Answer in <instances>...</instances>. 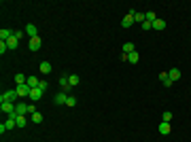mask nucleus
I'll return each instance as SVG.
<instances>
[{"label": "nucleus", "mask_w": 191, "mask_h": 142, "mask_svg": "<svg viewBox=\"0 0 191 142\" xmlns=\"http://www.w3.org/2000/svg\"><path fill=\"white\" fill-rule=\"evenodd\" d=\"M15 91H17V95L23 100V98H30V91H32V87H30L28 83H23V85H17V87H15Z\"/></svg>", "instance_id": "f257e3e1"}, {"label": "nucleus", "mask_w": 191, "mask_h": 142, "mask_svg": "<svg viewBox=\"0 0 191 142\" xmlns=\"http://www.w3.org/2000/svg\"><path fill=\"white\" fill-rule=\"evenodd\" d=\"M15 112H17V117H23V115H30V104H23V102H19V104L15 106Z\"/></svg>", "instance_id": "f03ea898"}, {"label": "nucleus", "mask_w": 191, "mask_h": 142, "mask_svg": "<svg viewBox=\"0 0 191 142\" xmlns=\"http://www.w3.org/2000/svg\"><path fill=\"white\" fill-rule=\"evenodd\" d=\"M17 98H19V95H17V91L13 89V91H4V94L0 95V102H13V104H15Z\"/></svg>", "instance_id": "7ed1b4c3"}, {"label": "nucleus", "mask_w": 191, "mask_h": 142, "mask_svg": "<svg viewBox=\"0 0 191 142\" xmlns=\"http://www.w3.org/2000/svg\"><path fill=\"white\" fill-rule=\"evenodd\" d=\"M15 106H17V104H13V102H2V112H6L9 117L15 115Z\"/></svg>", "instance_id": "20e7f679"}, {"label": "nucleus", "mask_w": 191, "mask_h": 142, "mask_svg": "<svg viewBox=\"0 0 191 142\" xmlns=\"http://www.w3.org/2000/svg\"><path fill=\"white\" fill-rule=\"evenodd\" d=\"M41 98H43V89H41V87H34V89L30 91V100H32V102H38Z\"/></svg>", "instance_id": "39448f33"}, {"label": "nucleus", "mask_w": 191, "mask_h": 142, "mask_svg": "<svg viewBox=\"0 0 191 142\" xmlns=\"http://www.w3.org/2000/svg\"><path fill=\"white\" fill-rule=\"evenodd\" d=\"M59 87H62V91H66V94L72 89V87H70V83H68V74H64V76L59 79Z\"/></svg>", "instance_id": "423d86ee"}, {"label": "nucleus", "mask_w": 191, "mask_h": 142, "mask_svg": "<svg viewBox=\"0 0 191 142\" xmlns=\"http://www.w3.org/2000/svg\"><path fill=\"white\" fill-rule=\"evenodd\" d=\"M23 32H26V34H28L30 38H36V36H38V34H36V26H34V23H28Z\"/></svg>", "instance_id": "0eeeda50"}, {"label": "nucleus", "mask_w": 191, "mask_h": 142, "mask_svg": "<svg viewBox=\"0 0 191 142\" xmlns=\"http://www.w3.org/2000/svg\"><path fill=\"white\" fill-rule=\"evenodd\" d=\"M41 45H43V41H41L38 36H36V38H30V51H38Z\"/></svg>", "instance_id": "6e6552de"}, {"label": "nucleus", "mask_w": 191, "mask_h": 142, "mask_svg": "<svg viewBox=\"0 0 191 142\" xmlns=\"http://www.w3.org/2000/svg\"><path fill=\"white\" fill-rule=\"evenodd\" d=\"M168 76H170V81L174 83V81H178V79H181V70H178V68H172V70L168 72Z\"/></svg>", "instance_id": "1a4fd4ad"}, {"label": "nucleus", "mask_w": 191, "mask_h": 142, "mask_svg": "<svg viewBox=\"0 0 191 142\" xmlns=\"http://www.w3.org/2000/svg\"><path fill=\"white\" fill-rule=\"evenodd\" d=\"M68 83H70V87H77L81 83V76L79 74H68Z\"/></svg>", "instance_id": "9d476101"}, {"label": "nucleus", "mask_w": 191, "mask_h": 142, "mask_svg": "<svg viewBox=\"0 0 191 142\" xmlns=\"http://www.w3.org/2000/svg\"><path fill=\"white\" fill-rule=\"evenodd\" d=\"M157 130H159V134H161V136H166V134H170V123H166V121H161Z\"/></svg>", "instance_id": "9b49d317"}, {"label": "nucleus", "mask_w": 191, "mask_h": 142, "mask_svg": "<svg viewBox=\"0 0 191 142\" xmlns=\"http://www.w3.org/2000/svg\"><path fill=\"white\" fill-rule=\"evenodd\" d=\"M66 100H68V94H66V91H59V94L55 95V104H66Z\"/></svg>", "instance_id": "f8f14e48"}, {"label": "nucleus", "mask_w": 191, "mask_h": 142, "mask_svg": "<svg viewBox=\"0 0 191 142\" xmlns=\"http://www.w3.org/2000/svg\"><path fill=\"white\" fill-rule=\"evenodd\" d=\"M132 23H134V15L130 13V15H125V17H123V21H121V26H123V28H130Z\"/></svg>", "instance_id": "ddd939ff"}, {"label": "nucleus", "mask_w": 191, "mask_h": 142, "mask_svg": "<svg viewBox=\"0 0 191 142\" xmlns=\"http://www.w3.org/2000/svg\"><path fill=\"white\" fill-rule=\"evenodd\" d=\"M138 59H140V55H138V51H132V53L128 55V62H130V64H138Z\"/></svg>", "instance_id": "4468645a"}, {"label": "nucleus", "mask_w": 191, "mask_h": 142, "mask_svg": "<svg viewBox=\"0 0 191 142\" xmlns=\"http://www.w3.org/2000/svg\"><path fill=\"white\" fill-rule=\"evenodd\" d=\"M164 28H166V21L164 19H155L153 21V30H164Z\"/></svg>", "instance_id": "2eb2a0df"}, {"label": "nucleus", "mask_w": 191, "mask_h": 142, "mask_svg": "<svg viewBox=\"0 0 191 142\" xmlns=\"http://www.w3.org/2000/svg\"><path fill=\"white\" fill-rule=\"evenodd\" d=\"M11 36H13V32H11V30H6V28H2V30H0V38H2V41H9Z\"/></svg>", "instance_id": "dca6fc26"}, {"label": "nucleus", "mask_w": 191, "mask_h": 142, "mask_svg": "<svg viewBox=\"0 0 191 142\" xmlns=\"http://www.w3.org/2000/svg\"><path fill=\"white\" fill-rule=\"evenodd\" d=\"M15 83L17 85H23V83H28V76L26 74H15Z\"/></svg>", "instance_id": "f3484780"}, {"label": "nucleus", "mask_w": 191, "mask_h": 142, "mask_svg": "<svg viewBox=\"0 0 191 142\" xmlns=\"http://www.w3.org/2000/svg\"><path fill=\"white\" fill-rule=\"evenodd\" d=\"M6 45H9V49H17V45H19V41H17L15 36H11V38L6 41Z\"/></svg>", "instance_id": "a211bd4d"}, {"label": "nucleus", "mask_w": 191, "mask_h": 142, "mask_svg": "<svg viewBox=\"0 0 191 142\" xmlns=\"http://www.w3.org/2000/svg\"><path fill=\"white\" fill-rule=\"evenodd\" d=\"M134 15V23H144V13H132Z\"/></svg>", "instance_id": "6ab92c4d"}, {"label": "nucleus", "mask_w": 191, "mask_h": 142, "mask_svg": "<svg viewBox=\"0 0 191 142\" xmlns=\"http://www.w3.org/2000/svg\"><path fill=\"white\" fill-rule=\"evenodd\" d=\"M41 72H43V74H49V72H51V64H49V62H43V64H41Z\"/></svg>", "instance_id": "aec40b11"}, {"label": "nucleus", "mask_w": 191, "mask_h": 142, "mask_svg": "<svg viewBox=\"0 0 191 142\" xmlns=\"http://www.w3.org/2000/svg\"><path fill=\"white\" fill-rule=\"evenodd\" d=\"M38 83H41V81H38L36 76H28V85H30L32 89H34V87H38Z\"/></svg>", "instance_id": "412c9836"}, {"label": "nucleus", "mask_w": 191, "mask_h": 142, "mask_svg": "<svg viewBox=\"0 0 191 142\" xmlns=\"http://www.w3.org/2000/svg\"><path fill=\"white\" fill-rule=\"evenodd\" d=\"M132 51H136V49H134V45H132V43H125V45H123V53H125V55H130Z\"/></svg>", "instance_id": "4be33fe9"}, {"label": "nucleus", "mask_w": 191, "mask_h": 142, "mask_svg": "<svg viewBox=\"0 0 191 142\" xmlns=\"http://www.w3.org/2000/svg\"><path fill=\"white\" fill-rule=\"evenodd\" d=\"M30 119H32L34 123H43V115H41V112H34V115H32Z\"/></svg>", "instance_id": "5701e85b"}, {"label": "nucleus", "mask_w": 191, "mask_h": 142, "mask_svg": "<svg viewBox=\"0 0 191 142\" xmlns=\"http://www.w3.org/2000/svg\"><path fill=\"white\" fill-rule=\"evenodd\" d=\"M23 125H28V119H26V115H23V117H17V127H23Z\"/></svg>", "instance_id": "b1692460"}, {"label": "nucleus", "mask_w": 191, "mask_h": 142, "mask_svg": "<svg viewBox=\"0 0 191 142\" xmlns=\"http://www.w3.org/2000/svg\"><path fill=\"white\" fill-rule=\"evenodd\" d=\"M66 106H70V108H72V106H77V100H74L72 95H68V100H66Z\"/></svg>", "instance_id": "393cba45"}, {"label": "nucleus", "mask_w": 191, "mask_h": 142, "mask_svg": "<svg viewBox=\"0 0 191 142\" xmlns=\"http://www.w3.org/2000/svg\"><path fill=\"white\" fill-rule=\"evenodd\" d=\"M4 51H9V45H6V41H0V53L4 55Z\"/></svg>", "instance_id": "a878e982"}, {"label": "nucleus", "mask_w": 191, "mask_h": 142, "mask_svg": "<svg viewBox=\"0 0 191 142\" xmlns=\"http://www.w3.org/2000/svg\"><path fill=\"white\" fill-rule=\"evenodd\" d=\"M164 121H166V123H170V121H172V112H170V110H166V112H164Z\"/></svg>", "instance_id": "bb28decb"}, {"label": "nucleus", "mask_w": 191, "mask_h": 142, "mask_svg": "<svg viewBox=\"0 0 191 142\" xmlns=\"http://www.w3.org/2000/svg\"><path fill=\"white\" fill-rule=\"evenodd\" d=\"M157 76H159V81H161V83H166V81H168V72H161V74H157Z\"/></svg>", "instance_id": "cd10ccee"}, {"label": "nucleus", "mask_w": 191, "mask_h": 142, "mask_svg": "<svg viewBox=\"0 0 191 142\" xmlns=\"http://www.w3.org/2000/svg\"><path fill=\"white\" fill-rule=\"evenodd\" d=\"M38 87H41V89L45 91V89H47V87H49V83H47V81H41V83H38Z\"/></svg>", "instance_id": "c85d7f7f"}, {"label": "nucleus", "mask_w": 191, "mask_h": 142, "mask_svg": "<svg viewBox=\"0 0 191 142\" xmlns=\"http://www.w3.org/2000/svg\"><path fill=\"white\" fill-rule=\"evenodd\" d=\"M140 26H142V30H151V28H153V23H149V21H144V23H140Z\"/></svg>", "instance_id": "c756f323"}]
</instances>
